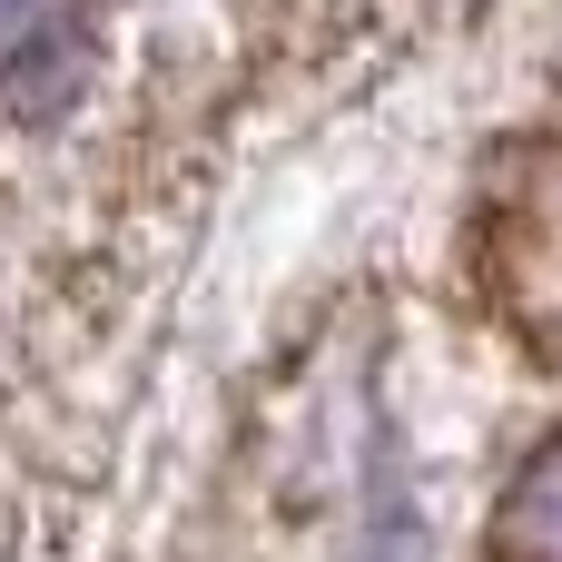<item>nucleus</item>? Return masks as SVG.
<instances>
[{
  "instance_id": "f257e3e1",
  "label": "nucleus",
  "mask_w": 562,
  "mask_h": 562,
  "mask_svg": "<svg viewBox=\"0 0 562 562\" xmlns=\"http://www.w3.org/2000/svg\"><path fill=\"white\" fill-rule=\"evenodd\" d=\"M484 267L504 316L562 356V138L524 148L494 188V227H484Z\"/></svg>"
},
{
  "instance_id": "7ed1b4c3",
  "label": "nucleus",
  "mask_w": 562,
  "mask_h": 562,
  "mask_svg": "<svg viewBox=\"0 0 562 562\" xmlns=\"http://www.w3.org/2000/svg\"><path fill=\"white\" fill-rule=\"evenodd\" d=\"M494 543H504V562H562V445H543L514 474V494L494 514Z\"/></svg>"
},
{
  "instance_id": "f03ea898",
  "label": "nucleus",
  "mask_w": 562,
  "mask_h": 562,
  "mask_svg": "<svg viewBox=\"0 0 562 562\" xmlns=\"http://www.w3.org/2000/svg\"><path fill=\"white\" fill-rule=\"evenodd\" d=\"M79 79H89V30H30L20 59L0 69V109L40 128V119H59L79 99Z\"/></svg>"
},
{
  "instance_id": "20e7f679",
  "label": "nucleus",
  "mask_w": 562,
  "mask_h": 562,
  "mask_svg": "<svg viewBox=\"0 0 562 562\" xmlns=\"http://www.w3.org/2000/svg\"><path fill=\"white\" fill-rule=\"evenodd\" d=\"M0 10H20V0H0Z\"/></svg>"
}]
</instances>
